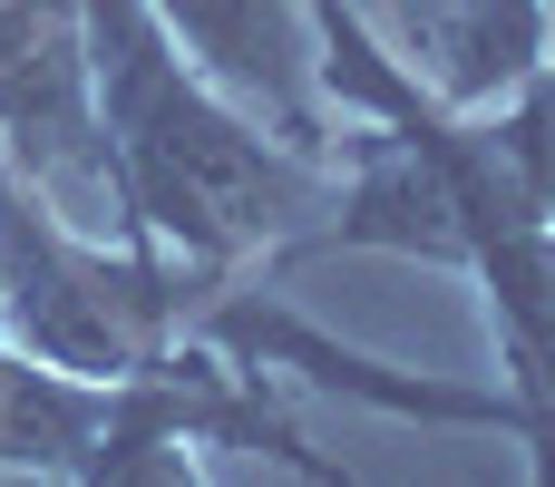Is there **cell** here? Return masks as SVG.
I'll return each mask as SVG.
<instances>
[{"label":"cell","mask_w":555,"mask_h":487,"mask_svg":"<svg viewBox=\"0 0 555 487\" xmlns=\"http://www.w3.org/2000/svg\"><path fill=\"white\" fill-rule=\"evenodd\" d=\"M537 59H546V0H478L468 29L449 39L439 107H498L537 78Z\"/></svg>","instance_id":"cell-7"},{"label":"cell","mask_w":555,"mask_h":487,"mask_svg":"<svg viewBox=\"0 0 555 487\" xmlns=\"http://www.w3.org/2000/svg\"><path fill=\"white\" fill-rule=\"evenodd\" d=\"M498 146H507V166L527 176V195L546 205V225H555V68H537V78L507 98V117H498Z\"/></svg>","instance_id":"cell-8"},{"label":"cell","mask_w":555,"mask_h":487,"mask_svg":"<svg viewBox=\"0 0 555 487\" xmlns=\"http://www.w3.org/2000/svg\"><path fill=\"white\" fill-rule=\"evenodd\" d=\"M224 273L156 254V244H88L49 215V195L0 166V332L78 381H127L146 361H166L176 342H195V312Z\"/></svg>","instance_id":"cell-2"},{"label":"cell","mask_w":555,"mask_h":487,"mask_svg":"<svg viewBox=\"0 0 555 487\" xmlns=\"http://www.w3.org/2000/svg\"><path fill=\"white\" fill-rule=\"evenodd\" d=\"M78 20H88V98L117 156L127 244H166L205 273H234L244 254L341 215V185L312 156L263 146L176 59V29L156 20V0H78Z\"/></svg>","instance_id":"cell-1"},{"label":"cell","mask_w":555,"mask_h":487,"mask_svg":"<svg viewBox=\"0 0 555 487\" xmlns=\"http://www.w3.org/2000/svg\"><path fill=\"white\" fill-rule=\"evenodd\" d=\"M156 20L205 59L215 88L263 107L293 137V156L322 166L332 127H322V49H312V10L302 0H156Z\"/></svg>","instance_id":"cell-5"},{"label":"cell","mask_w":555,"mask_h":487,"mask_svg":"<svg viewBox=\"0 0 555 487\" xmlns=\"http://www.w3.org/2000/svg\"><path fill=\"white\" fill-rule=\"evenodd\" d=\"M322 244H390V254H439V264H459V225H449V195H439L429 156L400 146V137H380V146L361 156L341 215L322 225Z\"/></svg>","instance_id":"cell-6"},{"label":"cell","mask_w":555,"mask_h":487,"mask_svg":"<svg viewBox=\"0 0 555 487\" xmlns=\"http://www.w3.org/2000/svg\"><path fill=\"white\" fill-rule=\"evenodd\" d=\"M185 439L283 459V469H302L312 487H361L351 469L312 459V449L293 439V420L254 390V371H234V361H224V351H205V342H176L166 361H146V371L107 381V420H98V439L78 449V469H68V478H78V487H195Z\"/></svg>","instance_id":"cell-3"},{"label":"cell","mask_w":555,"mask_h":487,"mask_svg":"<svg viewBox=\"0 0 555 487\" xmlns=\"http://www.w3.org/2000/svg\"><path fill=\"white\" fill-rule=\"evenodd\" d=\"M0 146L29 185H78L117 215V156L88 98L78 0H0Z\"/></svg>","instance_id":"cell-4"}]
</instances>
